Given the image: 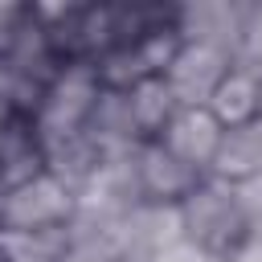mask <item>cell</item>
<instances>
[{
    "mask_svg": "<svg viewBox=\"0 0 262 262\" xmlns=\"http://www.w3.org/2000/svg\"><path fill=\"white\" fill-rule=\"evenodd\" d=\"M242 20H246V4H229V0H196L172 12V25L180 33V41L192 45H213L221 53H237L242 41Z\"/></svg>",
    "mask_w": 262,
    "mask_h": 262,
    "instance_id": "5b68a950",
    "label": "cell"
},
{
    "mask_svg": "<svg viewBox=\"0 0 262 262\" xmlns=\"http://www.w3.org/2000/svg\"><path fill=\"white\" fill-rule=\"evenodd\" d=\"M98 94H102V78H98L94 61H61L33 111V131H37L41 147L86 131V119H90Z\"/></svg>",
    "mask_w": 262,
    "mask_h": 262,
    "instance_id": "6da1fadb",
    "label": "cell"
},
{
    "mask_svg": "<svg viewBox=\"0 0 262 262\" xmlns=\"http://www.w3.org/2000/svg\"><path fill=\"white\" fill-rule=\"evenodd\" d=\"M25 16H29V8H20V4H0V53H4L8 41L16 37V29L25 25Z\"/></svg>",
    "mask_w": 262,
    "mask_h": 262,
    "instance_id": "4fadbf2b",
    "label": "cell"
},
{
    "mask_svg": "<svg viewBox=\"0 0 262 262\" xmlns=\"http://www.w3.org/2000/svg\"><path fill=\"white\" fill-rule=\"evenodd\" d=\"M221 262H262V242H254V237H246L237 250H229Z\"/></svg>",
    "mask_w": 262,
    "mask_h": 262,
    "instance_id": "5bb4252c",
    "label": "cell"
},
{
    "mask_svg": "<svg viewBox=\"0 0 262 262\" xmlns=\"http://www.w3.org/2000/svg\"><path fill=\"white\" fill-rule=\"evenodd\" d=\"M233 70V57L213 49V45H192V41H180L172 66L164 70L172 94L180 106H209L213 90L221 86V78Z\"/></svg>",
    "mask_w": 262,
    "mask_h": 262,
    "instance_id": "277c9868",
    "label": "cell"
},
{
    "mask_svg": "<svg viewBox=\"0 0 262 262\" xmlns=\"http://www.w3.org/2000/svg\"><path fill=\"white\" fill-rule=\"evenodd\" d=\"M127 102H131V115H135V127H139L143 139H151V135L160 139L164 127H168V123L176 119V111H180V102H176V94H172V86H168L164 74L135 82V86L127 90Z\"/></svg>",
    "mask_w": 262,
    "mask_h": 262,
    "instance_id": "30bf717a",
    "label": "cell"
},
{
    "mask_svg": "<svg viewBox=\"0 0 262 262\" xmlns=\"http://www.w3.org/2000/svg\"><path fill=\"white\" fill-rule=\"evenodd\" d=\"M70 225L49 229H0L4 262H61L70 254Z\"/></svg>",
    "mask_w": 262,
    "mask_h": 262,
    "instance_id": "8fae6325",
    "label": "cell"
},
{
    "mask_svg": "<svg viewBox=\"0 0 262 262\" xmlns=\"http://www.w3.org/2000/svg\"><path fill=\"white\" fill-rule=\"evenodd\" d=\"M8 111H12V106H8V98H4V94H0V131H4V127H8V123H12V119H8Z\"/></svg>",
    "mask_w": 262,
    "mask_h": 262,
    "instance_id": "9a60e30c",
    "label": "cell"
},
{
    "mask_svg": "<svg viewBox=\"0 0 262 262\" xmlns=\"http://www.w3.org/2000/svg\"><path fill=\"white\" fill-rule=\"evenodd\" d=\"M221 135H225V127L213 119L209 106H180L176 119L164 127L160 143H164L172 156H180L188 168L209 172V168H213V156H217V147H221Z\"/></svg>",
    "mask_w": 262,
    "mask_h": 262,
    "instance_id": "52a82bcc",
    "label": "cell"
},
{
    "mask_svg": "<svg viewBox=\"0 0 262 262\" xmlns=\"http://www.w3.org/2000/svg\"><path fill=\"white\" fill-rule=\"evenodd\" d=\"M74 205H78L74 188L45 168V172L29 176L25 184L0 192V229H49V225H70Z\"/></svg>",
    "mask_w": 262,
    "mask_h": 262,
    "instance_id": "3957f363",
    "label": "cell"
},
{
    "mask_svg": "<svg viewBox=\"0 0 262 262\" xmlns=\"http://www.w3.org/2000/svg\"><path fill=\"white\" fill-rule=\"evenodd\" d=\"M180 221H184V242L225 258L229 250H237L250 237L246 213L237 205V192L229 180H201L184 201H180Z\"/></svg>",
    "mask_w": 262,
    "mask_h": 262,
    "instance_id": "7a4b0ae2",
    "label": "cell"
},
{
    "mask_svg": "<svg viewBox=\"0 0 262 262\" xmlns=\"http://www.w3.org/2000/svg\"><path fill=\"white\" fill-rule=\"evenodd\" d=\"M209 176L229 180V184L262 176V115L250 119V123H242V127H225Z\"/></svg>",
    "mask_w": 262,
    "mask_h": 262,
    "instance_id": "ba28073f",
    "label": "cell"
},
{
    "mask_svg": "<svg viewBox=\"0 0 262 262\" xmlns=\"http://www.w3.org/2000/svg\"><path fill=\"white\" fill-rule=\"evenodd\" d=\"M209 111H213V119H217L221 127H242V123L258 119V115H262V78L233 66V70L221 78V86L213 90Z\"/></svg>",
    "mask_w": 262,
    "mask_h": 262,
    "instance_id": "9c48e42d",
    "label": "cell"
},
{
    "mask_svg": "<svg viewBox=\"0 0 262 262\" xmlns=\"http://www.w3.org/2000/svg\"><path fill=\"white\" fill-rule=\"evenodd\" d=\"M233 66L262 78V4H246V20H242V41H237Z\"/></svg>",
    "mask_w": 262,
    "mask_h": 262,
    "instance_id": "7c38bea8",
    "label": "cell"
},
{
    "mask_svg": "<svg viewBox=\"0 0 262 262\" xmlns=\"http://www.w3.org/2000/svg\"><path fill=\"white\" fill-rule=\"evenodd\" d=\"M135 172H139L143 201H156V205H180L205 180L196 168H188L180 156H172L160 139H143L135 147Z\"/></svg>",
    "mask_w": 262,
    "mask_h": 262,
    "instance_id": "8992f818",
    "label": "cell"
}]
</instances>
